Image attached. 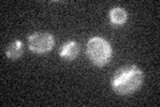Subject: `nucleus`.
I'll list each match as a JSON object with an SVG mask.
<instances>
[{
  "mask_svg": "<svg viewBox=\"0 0 160 107\" xmlns=\"http://www.w3.org/2000/svg\"><path fill=\"white\" fill-rule=\"evenodd\" d=\"M144 74L136 66H127L116 71L111 80L112 90L119 95H129L140 88Z\"/></svg>",
  "mask_w": 160,
  "mask_h": 107,
  "instance_id": "f257e3e1",
  "label": "nucleus"
},
{
  "mask_svg": "<svg viewBox=\"0 0 160 107\" xmlns=\"http://www.w3.org/2000/svg\"><path fill=\"white\" fill-rule=\"evenodd\" d=\"M87 55L95 66L103 67L112 56V47L106 39L95 36L87 43Z\"/></svg>",
  "mask_w": 160,
  "mask_h": 107,
  "instance_id": "f03ea898",
  "label": "nucleus"
},
{
  "mask_svg": "<svg viewBox=\"0 0 160 107\" xmlns=\"http://www.w3.org/2000/svg\"><path fill=\"white\" fill-rule=\"evenodd\" d=\"M55 40L51 34L47 32H36L28 36V47L35 54H46L53 48Z\"/></svg>",
  "mask_w": 160,
  "mask_h": 107,
  "instance_id": "7ed1b4c3",
  "label": "nucleus"
},
{
  "mask_svg": "<svg viewBox=\"0 0 160 107\" xmlns=\"http://www.w3.org/2000/svg\"><path fill=\"white\" fill-rule=\"evenodd\" d=\"M78 55H79V44L76 42H73V40L63 44L62 50H60V56L63 59H67V60L76 59Z\"/></svg>",
  "mask_w": 160,
  "mask_h": 107,
  "instance_id": "20e7f679",
  "label": "nucleus"
},
{
  "mask_svg": "<svg viewBox=\"0 0 160 107\" xmlns=\"http://www.w3.org/2000/svg\"><path fill=\"white\" fill-rule=\"evenodd\" d=\"M23 51H24L23 43L20 42V40H15V42H12L7 47L6 55H7V58H9V59H18V58L22 56Z\"/></svg>",
  "mask_w": 160,
  "mask_h": 107,
  "instance_id": "39448f33",
  "label": "nucleus"
},
{
  "mask_svg": "<svg viewBox=\"0 0 160 107\" xmlns=\"http://www.w3.org/2000/svg\"><path fill=\"white\" fill-rule=\"evenodd\" d=\"M109 20L115 25H122L127 20V12L123 8H119V7L112 8L111 12H109Z\"/></svg>",
  "mask_w": 160,
  "mask_h": 107,
  "instance_id": "423d86ee",
  "label": "nucleus"
}]
</instances>
